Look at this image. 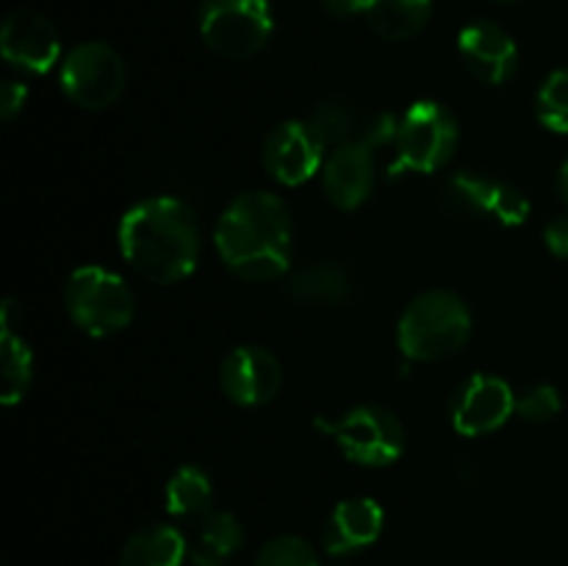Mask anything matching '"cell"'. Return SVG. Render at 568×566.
<instances>
[{"label": "cell", "instance_id": "cell-13", "mask_svg": "<svg viewBox=\"0 0 568 566\" xmlns=\"http://www.w3.org/2000/svg\"><path fill=\"white\" fill-rule=\"evenodd\" d=\"M222 392L236 405L258 408V405L272 403L281 392L283 372L275 355L266 347H236L220 370Z\"/></svg>", "mask_w": 568, "mask_h": 566}, {"label": "cell", "instance_id": "cell-19", "mask_svg": "<svg viewBox=\"0 0 568 566\" xmlns=\"http://www.w3.org/2000/svg\"><path fill=\"white\" fill-rule=\"evenodd\" d=\"M17 303L6 300L0 314V400L14 405L26 397L33 375V355L28 344L14 333Z\"/></svg>", "mask_w": 568, "mask_h": 566}, {"label": "cell", "instance_id": "cell-12", "mask_svg": "<svg viewBox=\"0 0 568 566\" xmlns=\"http://www.w3.org/2000/svg\"><path fill=\"white\" fill-rule=\"evenodd\" d=\"M514 411V388L503 377L471 375L453 397V425L464 436H483L503 427Z\"/></svg>", "mask_w": 568, "mask_h": 566}, {"label": "cell", "instance_id": "cell-1", "mask_svg": "<svg viewBox=\"0 0 568 566\" xmlns=\"http://www.w3.org/2000/svg\"><path fill=\"white\" fill-rule=\"evenodd\" d=\"M216 250L242 281H275L292 261V216L270 192L239 194L216 222Z\"/></svg>", "mask_w": 568, "mask_h": 566}, {"label": "cell", "instance_id": "cell-8", "mask_svg": "<svg viewBox=\"0 0 568 566\" xmlns=\"http://www.w3.org/2000/svg\"><path fill=\"white\" fill-rule=\"evenodd\" d=\"M61 89L81 109H109L125 89V64L111 44L83 42L61 64Z\"/></svg>", "mask_w": 568, "mask_h": 566}, {"label": "cell", "instance_id": "cell-30", "mask_svg": "<svg viewBox=\"0 0 568 566\" xmlns=\"http://www.w3.org/2000/svg\"><path fill=\"white\" fill-rule=\"evenodd\" d=\"M558 189L560 194H564V200L568 203V159L564 161V166H560V175H558Z\"/></svg>", "mask_w": 568, "mask_h": 566}, {"label": "cell", "instance_id": "cell-2", "mask_svg": "<svg viewBox=\"0 0 568 566\" xmlns=\"http://www.w3.org/2000/svg\"><path fill=\"white\" fill-rule=\"evenodd\" d=\"M120 250L153 283H178L197 266L200 231L192 209L175 198H153L125 211Z\"/></svg>", "mask_w": 568, "mask_h": 566}, {"label": "cell", "instance_id": "cell-16", "mask_svg": "<svg viewBox=\"0 0 568 566\" xmlns=\"http://www.w3.org/2000/svg\"><path fill=\"white\" fill-rule=\"evenodd\" d=\"M383 522V508L372 497L342 499L322 527V547L331 555L358 553L381 538Z\"/></svg>", "mask_w": 568, "mask_h": 566}, {"label": "cell", "instance_id": "cell-31", "mask_svg": "<svg viewBox=\"0 0 568 566\" xmlns=\"http://www.w3.org/2000/svg\"><path fill=\"white\" fill-rule=\"evenodd\" d=\"M503 3H505V0H503Z\"/></svg>", "mask_w": 568, "mask_h": 566}, {"label": "cell", "instance_id": "cell-5", "mask_svg": "<svg viewBox=\"0 0 568 566\" xmlns=\"http://www.w3.org/2000/svg\"><path fill=\"white\" fill-rule=\"evenodd\" d=\"M458 144V122L433 100H419L410 105L397 125L394 139V161L388 175L397 178L403 172H436L449 161Z\"/></svg>", "mask_w": 568, "mask_h": 566}, {"label": "cell", "instance_id": "cell-26", "mask_svg": "<svg viewBox=\"0 0 568 566\" xmlns=\"http://www.w3.org/2000/svg\"><path fill=\"white\" fill-rule=\"evenodd\" d=\"M516 414L527 422H536V425L555 420L560 414V392L555 386H547V383L527 388L516 400Z\"/></svg>", "mask_w": 568, "mask_h": 566}, {"label": "cell", "instance_id": "cell-20", "mask_svg": "<svg viewBox=\"0 0 568 566\" xmlns=\"http://www.w3.org/2000/svg\"><path fill=\"white\" fill-rule=\"evenodd\" d=\"M189 538L172 525H148L133 533L120 553V566H181Z\"/></svg>", "mask_w": 568, "mask_h": 566}, {"label": "cell", "instance_id": "cell-27", "mask_svg": "<svg viewBox=\"0 0 568 566\" xmlns=\"http://www.w3.org/2000/svg\"><path fill=\"white\" fill-rule=\"evenodd\" d=\"M544 242H547L549 253L568 259V214H560L547 222V228H544Z\"/></svg>", "mask_w": 568, "mask_h": 566}, {"label": "cell", "instance_id": "cell-3", "mask_svg": "<svg viewBox=\"0 0 568 566\" xmlns=\"http://www.w3.org/2000/svg\"><path fill=\"white\" fill-rule=\"evenodd\" d=\"M471 333V314L464 300L444 289L419 294L399 316L397 342L405 358L433 364L458 353Z\"/></svg>", "mask_w": 568, "mask_h": 566}, {"label": "cell", "instance_id": "cell-28", "mask_svg": "<svg viewBox=\"0 0 568 566\" xmlns=\"http://www.w3.org/2000/svg\"><path fill=\"white\" fill-rule=\"evenodd\" d=\"M26 98H28V89L22 87V83L6 81L3 100H0V114H3V120H11V117L20 114L22 105H26Z\"/></svg>", "mask_w": 568, "mask_h": 566}, {"label": "cell", "instance_id": "cell-18", "mask_svg": "<svg viewBox=\"0 0 568 566\" xmlns=\"http://www.w3.org/2000/svg\"><path fill=\"white\" fill-rule=\"evenodd\" d=\"M288 294L300 305H311V309H338L353 297V277L347 266L338 261H314L294 272L288 281Z\"/></svg>", "mask_w": 568, "mask_h": 566}, {"label": "cell", "instance_id": "cell-7", "mask_svg": "<svg viewBox=\"0 0 568 566\" xmlns=\"http://www.w3.org/2000/svg\"><path fill=\"white\" fill-rule=\"evenodd\" d=\"M336 438L342 453L361 466H388L403 455L405 431L397 416L381 405H358L336 422H316Z\"/></svg>", "mask_w": 568, "mask_h": 566}, {"label": "cell", "instance_id": "cell-25", "mask_svg": "<svg viewBox=\"0 0 568 566\" xmlns=\"http://www.w3.org/2000/svg\"><path fill=\"white\" fill-rule=\"evenodd\" d=\"M255 566H320V558L305 538L275 536L258 549Z\"/></svg>", "mask_w": 568, "mask_h": 566}, {"label": "cell", "instance_id": "cell-15", "mask_svg": "<svg viewBox=\"0 0 568 566\" xmlns=\"http://www.w3.org/2000/svg\"><path fill=\"white\" fill-rule=\"evenodd\" d=\"M458 50L471 75L483 83H491V87L508 81L516 72V64H519L516 42L510 39V33H505L494 22H471V26H466L458 37Z\"/></svg>", "mask_w": 568, "mask_h": 566}, {"label": "cell", "instance_id": "cell-17", "mask_svg": "<svg viewBox=\"0 0 568 566\" xmlns=\"http://www.w3.org/2000/svg\"><path fill=\"white\" fill-rule=\"evenodd\" d=\"M242 544V522L227 511H211L194 525L189 538V560L194 566H231Z\"/></svg>", "mask_w": 568, "mask_h": 566}, {"label": "cell", "instance_id": "cell-6", "mask_svg": "<svg viewBox=\"0 0 568 566\" xmlns=\"http://www.w3.org/2000/svg\"><path fill=\"white\" fill-rule=\"evenodd\" d=\"M275 20L266 0H203L200 33L214 53L242 61L270 44Z\"/></svg>", "mask_w": 568, "mask_h": 566}, {"label": "cell", "instance_id": "cell-24", "mask_svg": "<svg viewBox=\"0 0 568 566\" xmlns=\"http://www.w3.org/2000/svg\"><path fill=\"white\" fill-rule=\"evenodd\" d=\"M536 114L544 128L568 133V70H558L541 83L536 100Z\"/></svg>", "mask_w": 568, "mask_h": 566}, {"label": "cell", "instance_id": "cell-22", "mask_svg": "<svg viewBox=\"0 0 568 566\" xmlns=\"http://www.w3.org/2000/svg\"><path fill=\"white\" fill-rule=\"evenodd\" d=\"M166 511L178 519H203L214 511V486L200 466H181L166 483Z\"/></svg>", "mask_w": 568, "mask_h": 566}, {"label": "cell", "instance_id": "cell-11", "mask_svg": "<svg viewBox=\"0 0 568 566\" xmlns=\"http://www.w3.org/2000/svg\"><path fill=\"white\" fill-rule=\"evenodd\" d=\"M0 50L3 59L17 70L42 75L59 61L61 42L53 22L37 11H11L0 28Z\"/></svg>", "mask_w": 568, "mask_h": 566}, {"label": "cell", "instance_id": "cell-4", "mask_svg": "<svg viewBox=\"0 0 568 566\" xmlns=\"http://www.w3.org/2000/svg\"><path fill=\"white\" fill-rule=\"evenodd\" d=\"M64 303L72 322L89 336H111L131 325L136 297L116 272L103 266H81L70 275Z\"/></svg>", "mask_w": 568, "mask_h": 566}, {"label": "cell", "instance_id": "cell-9", "mask_svg": "<svg viewBox=\"0 0 568 566\" xmlns=\"http://www.w3.org/2000/svg\"><path fill=\"white\" fill-rule=\"evenodd\" d=\"M325 142L308 120H288L272 128L264 142V166L283 186H300L325 166Z\"/></svg>", "mask_w": 568, "mask_h": 566}, {"label": "cell", "instance_id": "cell-29", "mask_svg": "<svg viewBox=\"0 0 568 566\" xmlns=\"http://www.w3.org/2000/svg\"><path fill=\"white\" fill-rule=\"evenodd\" d=\"M366 0H322V9L331 17H338V20H347V17L364 14Z\"/></svg>", "mask_w": 568, "mask_h": 566}, {"label": "cell", "instance_id": "cell-23", "mask_svg": "<svg viewBox=\"0 0 568 566\" xmlns=\"http://www.w3.org/2000/svg\"><path fill=\"white\" fill-rule=\"evenodd\" d=\"M311 128L320 133V139L325 142V148H342V144L353 142V139L361 137L364 125L358 122V114H355L353 103L342 98H333L327 103H322L320 109L311 114Z\"/></svg>", "mask_w": 568, "mask_h": 566}, {"label": "cell", "instance_id": "cell-21", "mask_svg": "<svg viewBox=\"0 0 568 566\" xmlns=\"http://www.w3.org/2000/svg\"><path fill=\"white\" fill-rule=\"evenodd\" d=\"M433 0H366L364 17L377 37L405 42L430 22Z\"/></svg>", "mask_w": 568, "mask_h": 566}, {"label": "cell", "instance_id": "cell-10", "mask_svg": "<svg viewBox=\"0 0 568 566\" xmlns=\"http://www.w3.org/2000/svg\"><path fill=\"white\" fill-rule=\"evenodd\" d=\"M444 200L453 211L469 216H494L503 225H521L530 214V203L516 186H508L477 172H455L444 183Z\"/></svg>", "mask_w": 568, "mask_h": 566}, {"label": "cell", "instance_id": "cell-14", "mask_svg": "<svg viewBox=\"0 0 568 566\" xmlns=\"http://www.w3.org/2000/svg\"><path fill=\"white\" fill-rule=\"evenodd\" d=\"M375 153L377 148L364 133L333 150L322 166V186L333 205L349 211L369 198L375 189Z\"/></svg>", "mask_w": 568, "mask_h": 566}]
</instances>
